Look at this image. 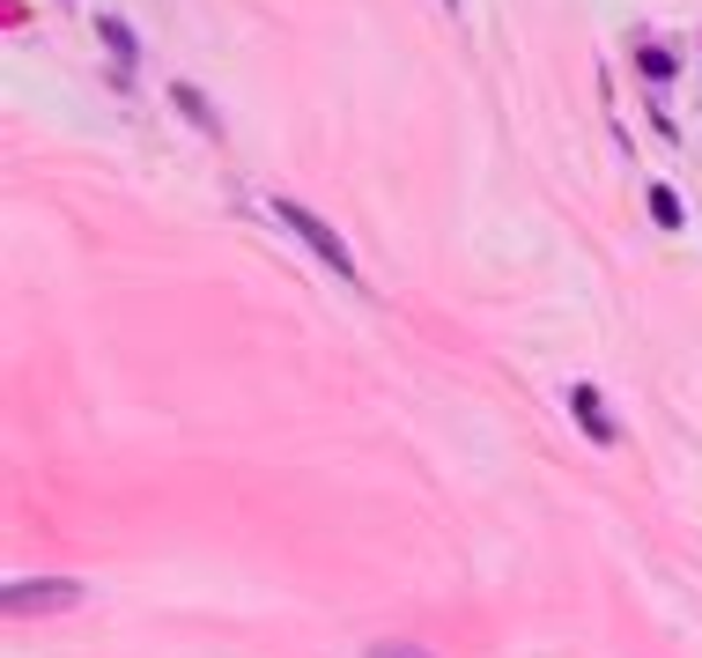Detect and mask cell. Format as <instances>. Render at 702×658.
<instances>
[{
	"mask_svg": "<svg viewBox=\"0 0 702 658\" xmlns=\"http://www.w3.org/2000/svg\"><path fill=\"white\" fill-rule=\"evenodd\" d=\"M267 208H274V222H289L296 237L311 244V259H318V267H333L340 282H355V252L340 244V230H333V222H318L311 208H304V200H267Z\"/></svg>",
	"mask_w": 702,
	"mask_h": 658,
	"instance_id": "6da1fadb",
	"label": "cell"
},
{
	"mask_svg": "<svg viewBox=\"0 0 702 658\" xmlns=\"http://www.w3.org/2000/svg\"><path fill=\"white\" fill-rule=\"evenodd\" d=\"M74 599H89L82 577H15V585L0 592L8 614H60V607H74Z\"/></svg>",
	"mask_w": 702,
	"mask_h": 658,
	"instance_id": "7a4b0ae2",
	"label": "cell"
},
{
	"mask_svg": "<svg viewBox=\"0 0 702 658\" xmlns=\"http://www.w3.org/2000/svg\"><path fill=\"white\" fill-rule=\"evenodd\" d=\"M570 415L584 422V437H592V444H614V437H621V429H614V415H606V400H599V385H584V378L570 385Z\"/></svg>",
	"mask_w": 702,
	"mask_h": 658,
	"instance_id": "3957f363",
	"label": "cell"
},
{
	"mask_svg": "<svg viewBox=\"0 0 702 658\" xmlns=\"http://www.w3.org/2000/svg\"><path fill=\"white\" fill-rule=\"evenodd\" d=\"M97 38L111 45V60H119V82H126L134 67H141V45H134V30H126L119 15H97Z\"/></svg>",
	"mask_w": 702,
	"mask_h": 658,
	"instance_id": "277c9868",
	"label": "cell"
},
{
	"mask_svg": "<svg viewBox=\"0 0 702 658\" xmlns=\"http://www.w3.org/2000/svg\"><path fill=\"white\" fill-rule=\"evenodd\" d=\"M170 97H178V112H185V119H193V126H200V134H222V119H215V104L200 97L193 82H178V89H170Z\"/></svg>",
	"mask_w": 702,
	"mask_h": 658,
	"instance_id": "5b68a950",
	"label": "cell"
},
{
	"mask_svg": "<svg viewBox=\"0 0 702 658\" xmlns=\"http://www.w3.org/2000/svg\"><path fill=\"white\" fill-rule=\"evenodd\" d=\"M636 67H644V82H658V89H666V82L680 74V60H673L666 45H636Z\"/></svg>",
	"mask_w": 702,
	"mask_h": 658,
	"instance_id": "8992f818",
	"label": "cell"
},
{
	"mask_svg": "<svg viewBox=\"0 0 702 658\" xmlns=\"http://www.w3.org/2000/svg\"><path fill=\"white\" fill-rule=\"evenodd\" d=\"M651 222L658 230H688V208H680L673 185H651Z\"/></svg>",
	"mask_w": 702,
	"mask_h": 658,
	"instance_id": "52a82bcc",
	"label": "cell"
},
{
	"mask_svg": "<svg viewBox=\"0 0 702 658\" xmlns=\"http://www.w3.org/2000/svg\"><path fill=\"white\" fill-rule=\"evenodd\" d=\"M363 658H436V651H422V644H370Z\"/></svg>",
	"mask_w": 702,
	"mask_h": 658,
	"instance_id": "ba28073f",
	"label": "cell"
},
{
	"mask_svg": "<svg viewBox=\"0 0 702 658\" xmlns=\"http://www.w3.org/2000/svg\"><path fill=\"white\" fill-rule=\"evenodd\" d=\"M444 8H459V0H444Z\"/></svg>",
	"mask_w": 702,
	"mask_h": 658,
	"instance_id": "9c48e42d",
	"label": "cell"
}]
</instances>
